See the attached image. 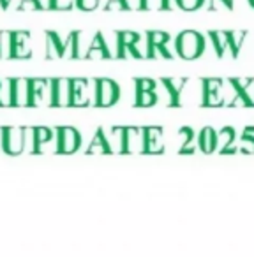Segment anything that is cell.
I'll use <instances>...</instances> for the list:
<instances>
[{
	"label": "cell",
	"mask_w": 254,
	"mask_h": 257,
	"mask_svg": "<svg viewBox=\"0 0 254 257\" xmlns=\"http://www.w3.org/2000/svg\"><path fill=\"white\" fill-rule=\"evenodd\" d=\"M175 50L184 60H196L205 53V37L196 30H184L177 36Z\"/></svg>",
	"instance_id": "obj_1"
},
{
	"label": "cell",
	"mask_w": 254,
	"mask_h": 257,
	"mask_svg": "<svg viewBox=\"0 0 254 257\" xmlns=\"http://www.w3.org/2000/svg\"><path fill=\"white\" fill-rule=\"evenodd\" d=\"M97 97V79H71V106H90Z\"/></svg>",
	"instance_id": "obj_2"
},
{
	"label": "cell",
	"mask_w": 254,
	"mask_h": 257,
	"mask_svg": "<svg viewBox=\"0 0 254 257\" xmlns=\"http://www.w3.org/2000/svg\"><path fill=\"white\" fill-rule=\"evenodd\" d=\"M29 106L51 104L53 81H50V79H29Z\"/></svg>",
	"instance_id": "obj_3"
},
{
	"label": "cell",
	"mask_w": 254,
	"mask_h": 257,
	"mask_svg": "<svg viewBox=\"0 0 254 257\" xmlns=\"http://www.w3.org/2000/svg\"><path fill=\"white\" fill-rule=\"evenodd\" d=\"M226 102L224 79H205L203 81V104L205 106H222Z\"/></svg>",
	"instance_id": "obj_4"
},
{
	"label": "cell",
	"mask_w": 254,
	"mask_h": 257,
	"mask_svg": "<svg viewBox=\"0 0 254 257\" xmlns=\"http://www.w3.org/2000/svg\"><path fill=\"white\" fill-rule=\"evenodd\" d=\"M120 97V88L113 79H97V97H96V106H113Z\"/></svg>",
	"instance_id": "obj_5"
},
{
	"label": "cell",
	"mask_w": 254,
	"mask_h": 257,
	"mask_svg": "<svg viewBox=\"0 0 254 257\" xmlns=\"http://www.w3.org/2000/svg\"><path fill=\"white\" fill-rule=\"evenodd\" d=\"M67 36L62 37L60 34H57V32L44 34V37H46V39H44V53H46V58L64 57V46H65V41H67Z\"/></svg>",
	"instance_id": "obj_6"
},
{
	"label": "cell",
	"mask_w": 254,
	"mask_h": 257,
	"mask_svg": "<svg viewBox=\"0 0 254 257\" xmlns=\"http://www.w3.org/2000/svg\"><path fill=\"white\" fill-rule=\"evenodd\" d=\"M4 145L6 150L11 152V154L22 152L23 147H25V128H4Z\"/></svg>",
	"instance_id": "obj_7"
},
{
	"label": "cell",
	"mask_w": 254,
	"mask_h": 257,
	"mask_svg": "<svg viewBox=\"0 0 254 257\" xmlns=\"http://www.w3.org/2000/svg\"><path fill=\"white\" fill-rule=\"evenodd\" d=\"M51 106H71V79H53Z\"/></svg>",
	"instance_id": "obj_8"
},
{
	"label": "cell",
	"mask_w": 254,
	"mask_h": 257,
	"mask_svg": "<svg viewBox=\"0 0 254 257\" xmlns=\"http://www.w3.org/2000/svg\"><path fill=\"white\" fill-rule=\"evenodd\" d=\"M79 145V134L72 127H62L58 128V147L62 152H72Z\"/></svg>",
	"instance_id": "obj_9"
},
{
	"label": "cell",
	"mask_w": 254,
	"mask_h": 257,
	"mask_svg": "<svg viewBox=\"0 0 254 257\" xmlns=\"http://www.w3.org/2000/svg\"><path fill=\"white\" fill-rule=\"evenodd\" d=\"M29 79H13V106H29Z\"/></svg>",
	"instance_id": "obj_10"
},
{
	"label": "cell",
	"mask_w": 254,
	"mask_h": 257,
	"mask_svg": "<svg viewBox=\"0 0 254 257\" xmlns=\"http://www.w3.org/2000/svg\"><path fill=\"white\" fill-rule=\"evenodd\" d=\"M208 36H210L212 43H214L215 53H217L219 58H224L226 55H231V46H229L228 32H224V30H215V32H210Z\"/></svg>",
	"instance_id": "obj_11"
},
{
	"label": "cell",
	"mask_w": 254,
	"mask_h": 257,
	"mask_svg": "<svg viewBox=\"0 0 254 257\" xmlns=\"http://www.w3.org/2000/svg\"><path fill=\"white\" fill-rule=\"evenodd\" d=\"M85 58H89V60H104V58H111L106 50V46H104L103 34L101 32L96 34V37H94V41H92V44H90L89 51H87Z\"/></svg>",
	"instance_id": "obj_12"
},
{
	"label": "cell",
	"mask_w": 254,
	"mask_h": 257,
	"mask_svg": "<svg viewBox=\"0 0 254 257\" xmlns=\"http://www.w3.org/2000/svg\"><path fill=\"white\" fill-rule=\"evenodd\" d=\"M235 86L238 88L240 95L247 102V106H254V78H236L233 79Z\"/></svg>",
	"instance_id": "obj_13"
},
{
	"label": "cell",
	"mask_w": 254,
	"mask_h": 257,
	"mask_svg": "<svg viewBox=\"0 0 254 257\" xmlns=\"http://www.w3.org/2000/svg\"><path fill=\"white\" fill-rule=\"evenodd\" d=\"M97 32H74V39H76V55L78 58H85L87 51H89L90 44H92L94 37Z\"/></svg>",
	"instance_id": "obj_14"
},
{
	"label": "cell",
	"mask_w": 254,
	"mask_h": 257,
	"mask_svg": "<svg viewBox=\"0 0 254 257\" xmlns=\"http://www.w3.org/2000/svg\"><path fill=\"white\" fill-rule=\"evenodd\" d=\"M229 37V46H231V55L233 57H238L240 50H242L243 43H245L247 32H242V30H233V32H228Z\"/></svg>",
	"instance_id": "obj_15"
},
{
	"label": "cell",
	"mask_w": 254,
	"mask_h": 257,
	"mask_svg": "<svg viewBox=\"0 0 254 257\" xmlns=\"http://www.w3.org/2000/svg\"><path fill=\"white\" fill-rule=\"evenodd\" d=\"M103 34L104 46H106L108 53L111 58L118 57V32H101Z\"/></svg>",
	"instance_id": "obj_16"
},
{
	"label": "cell",
	"mask_w": 254,
	"mask_h": 257,
	"mask_svg": "<svg viewBox=\"0 0 254 257\" xmlns=\"http://www.w3.org/2000/svg\"><path fill=\"white\" fill-rule=\"evenodd\" d=\"M147 39H148V46L166 48L170 44V41H172V37L166 32H157V30H154V32H147Z\"/></svg>",
	"instance_id": "obj_17"
},
{
	"label": "cell",
	"mask_w": 254,
	"mask_h": 257,
	"mask_svg": "<svg viewBox=\"0 0 254 257\" xmlns=\"http://www.w3.org/2000/svg\"><path fill=\"white\" fill-rule=\"evenodd\" d=\"M0 106H13V79H2L0 85Z\"/></svg>",
	"instance_id": "obj_18"
},
{
	"label": "cell",
	"mask_w": 254,
	"mask_h": 257,
	"mask_svg": "<svg viewBox=\"0 0 254 257\" xmlns=\"http://www.w3.org/2000/svg\"><path fill=\"white\" fill-rule=\"evenodd\" d=\"M32 46L30 44H13L11 46V55L9 58H16V60H23V58L32 57Z\"/></svg>",
	"instance_id": "obj_19"
},
{
	"label": "cell",
	"mask_w": 254,
	"mask_h": 257,
	"mask_svg": "<svg viewBox=\"0 0 254 257\" xmlns=\"http://www.w3.org/2000/svg\"><path fill=\"white\" fill-rule=\"evenodd\" d=\"M157 92H136V104L141 107L154 106L157 102Z\"/></svg>",
	"instance_id": "obj_20"
},
{
	"label": "cell",
	"mask_w": 254,
	"mask_h": 257,
	"mask_svg": "<svg viewBox=\"0 0 254 257\" xmlns=\"http://www.w3.org/2000/svg\"><path fill=\"white\" fill-rule=\"evenodd\" d=\"M11 46V32H0V55H2V58H9Z\"/></svg>",
	"instance_id": "obj_21"
},
{
	"label": "cell",
	"mask_w": 254,
	"mask_h": 257,
	"mask_svg": "<svg viewBox=\"0 0 254 257\" xmlns=\"http://www.w3.org/2000/svg\"><path fill=\"white\" fill-rule=\"evenodd\" d=\"M177 8L182 11H198L205 8V0H177Z\"/></svg>",
	"instance_id": "obj_22"
},
{
	"label": "cell",
	"mask_w": 254,
	"mask_h": 257,
	"mask_svg": "<svg viewBox=\"0 0 254 257\" xmlns=\"http://www.w3.org/2000/svg\"><path fill=\"white\" fill-rule=\"evenodd\" d=\"M157 90V81L150 78L136 79V92H155Z\"/></svg>",
	"instance_id": "obj_23"
},
{
	"label": "cell",
	"mask_w": 254,
	"mask_h": 257,
	"mask_svg": "<svg viewBox=\"0 0 254 257\" xmlns=\"http://www.w3.org/2000/svg\"><path fill=\"white\" fill-rule=\"evenodd\" d=\"M104 11H129L125 0H106L103 4Z\"/></svg>",
	"instance_id": "obj_24"
},
{
	"label": "cell",
	"mask_w": 254,
	"mask_h": 257,
	"mask_svg": "<svg viewBox=\"0 0 254 257\" xmlns=\"http://www.w3.org/2000/svg\"><path fill=\"white\" fill-rule=\"evenodd\" d=\"M72 8H76V0H51L53 11H71Z\"/></svg>",
	"instance_id": "obj_25"
},
{
	"label": "cell",
	"mask_w": 254,
	"mask_h": 257,
	"mask_svg": "<svg viewBox=\"0 0 254 257\" xmlns=\"http://www.w3.org/2000/svg\"><path fill=\"white\" fill-rule=\"evenodd\" d=\"M18 11H43L39 0H20Z\"/></svg>",
	"instance_id": "obj_26"
},
{
	"label": "cell",
	"mask_w": 254,
	"mask_h": 257,
	"mask_svg": "<svg viewBox=\"0 0 254 257\" xmlns=\"http://www.w3.org/2000/svg\"><path fill=\"white\" fill-rule=\"evenodd\" d=\"M101 6V0H76V8L79 11H96Z\"/></svg>",
	"instance_id": "obj_27"
},
{
	"label": "cell",
	"mask_w": 254,
	"mask_h": 257,
	"mask_svg": "<svg viewBox=\"0 0 254 257\" xmlns=\"http://www.w3.org/2000/svg\"><path fill=\"white\" fill-rule=\"evenodd\" d=\"M11 44H30V32H22V30L11 32Z\"/></svg>",
	"instance_id": "obj_28"
},
{
	"label": "cell",
	"mask_w": 254,
	"mask_h": 257,
	"mask_svg": "<svg viewBox=\"0 0 254 257\" xmlns=\"http://www.w3.org/2000/svg\"><path fill=\"white\" fill-rule=\"evenodd\" d=\"M164 9V0H143L141 11H162Z\"/></svg>",
	"instance_id": "obj_29"
},
{
	"label": "cell",
	"mask_w": 254,
	"mask_h": 257,
	"mask_svg": "<svg viewBox=\"0 0 254 257\" xmlns=\"http://www.w3.org/2000/svg\"><path fill=\"white\" fill-rule=\"evenodd\" d=\"M125 2H127L129 11H141L143 8V0H125Z\"/></svg>",
	"instance_id": "obj_30"
},
{
	"label": "cell",
	"mask_w": 254,
	"mask_h": 257,
	"mask_svg": "<svg viewBox=\"0 0 254 257\" xmlns=\"http://www.w3.org/2000/svg\"><path fill=\"white\" fill-rule=\"evenodd\" d=\"M43 9H51V0H39Z\"/></svg>",
	"instance_id": "obj_31"
},
{
	"label": "cell",
	"mask_w": 254,
	"mask_h": 257,
	"mask_svg": "<svg viewBox=\"0 0 254 257\" xmlns=\"http://www.w3.org/2000/svg\"><path fill=\"white\" fill-rule=\"evenodd\" d=\"M221 2L224 4V8H228V9L233 8V0H221Z\"/></svg>",
	"instance_id": "obj_32"
},
{
	"label": "cell",
	"mask_w": 254,
	"mask_h": 257,
	"mask_svg": "<svg viewBox=\"0 0 254 257\" xmlns=\"http://www.w3.org/2000/svg\"><path fill=\"white\" fill-rule=\"evenodd\" d=\"M11 2H13V0H0V6H2V8H4V9H8Z\"/></svg>",
	"instance_id": "obj_33"
},
{
	"label": "cell",
	"mask_w": 254,
	"mask_h": 257,
	"mask_svg": "<svg viewBox=\"0 0 254 257\" xmlns=\"http://www.w3.org/2000/svg\"><path fill=\"white\" fill-rule=\"evenodd\" d=\"M249 2H250V6H252V8H254V0H249Z\"/></svg>",
	"instance_id": "obj_34"
},
{
	"label": "cell",
	"mask_w": 254,
	"mask_h": 257,
	"mask_svg": "<svg viewBox=\"0 0 254 257\" xmlns=\"http://www.w3.org/2000/svg\"><path fill=\"white\" fill-rule=\"evenodd\" d=\"M0 85H2V79H0Z\"/></svg>",
	"instance_id": "obj_35"
},
{
	"label": "cell",
	"mask_w": 254,
	"mask_h": 257,
	"mask_svg": "<svg viewBox=\"0 0 254 257\" xmlns=\"http://www.w3.org/2000/svg\"><path fill=\"white\" fill-rule=\"evenodd\" d=\"M0 58H2V55H0Z\"/></svg>",
	"instance_id": "obj_36"
}]
</instances>
